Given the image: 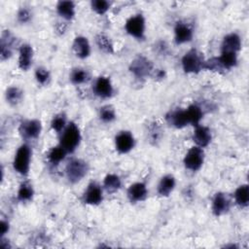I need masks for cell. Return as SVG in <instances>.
Returning a JSON list of instances; mask_svg holds the SVG:
<instances>
[{"label": "cell", "instance_id": "cell-8", "mask_svg": "<svg viewBox=\"0 0 249 249\" xmlns=\"http://www.w3.org/2000/svg\"><path fill=\"white\" fill-rule=\"evenodd\" d=\"M19 134L22 139L28 140H35L37 139L42 131V123L38 119H30L25 120L20 123L18 128Z\"/></svg>", "mask_w": 249, "mask_h": 249}, {"label": "cell", "instance_id": "cell-26", "mask_svg": "<svg viewBox=\"0 0 249 249\" xmlns=\"http://www.w3.org/2000/svg\"><path fill=\"white\" fill-rule=\"evenodd\" d=\"M95 44L98 49L105 53L109 54L114 53V45L112 43V40L105 33H99L95 36Z\"/></svg>", "mask_w": 249, "mask_h": 249}, {"label": "cell", "instance_id": "cell-30", "mask_svg": "<svg viewBox=\"0 0 249 249\" xmlns=\"http://www.w3.org/2000/svg\"><path fill=\"white\" fill-rule=\"evenodd\" d=\"M23 97V91L18 87H10L6 89L5 98L10 105H18L21 102Z\"/></svg>", "mask_w": 249, "mask_h": 249}, {"label": "cell", "instance_id": "cell-10", "mask_svg": "<svg viewBox=\"0 0 249 249\" xmlns=\"http://www.w3.org/2000/svg\"><path fill=\"white\" fill-rule=\"evenodd\" d=\"M135 146L133 134L128 130L120 131L115 137V147L120 154L129 153Z\"/></svg>", "mask_w": 249, "mask_h": 249}, {"label": "cell", "instance_id": "cell-28", "mask_svg": "<svg viewBox=\"0 0 249 249\" xmlns=\"http://www.w3.org/2000/svg\"><path fill=\"white\" fill-rule=\"evenodd\" d=\"M89 79V75L88 71L81 67L73 68L69 75V80L73 85H76V86L87 83Z\"/></svg>", "mask_w": 249, "mask_h": 249}, {"label": "cell", "instance_id": "cell-34", "mask_svg": "<svg viewBox=\"0 0 249 249\" xmlns=\"http://www.w3.org/2000/svg\"><path fill=\"white\" fill-rule=\"evenodd\" d=\"M111 7V3L107 0H91L90 1V8L94 11L97 15H104L108 12Z\"/></svg>", "mask_w": 249, "mask_h": 249}, {"label": "cell", "instance_id": "cell-37", "mask_svg": "<svg viewBox=\"0 0 249 249\" xmlns=\"http://www.w3.org/2000/svg\"><path fill=\"white\" fill-rule=\"evenodd\" d=\"M9 229H10L9 223L7 221L2 220L1 223H0V235H1V237H4V235L6 233H8Z\"/></svg>", "mask_w": 249, "mask_h": 249}, {"label": "cell", "instance_id": "cell-31", "mask_svg": "<svg viewBox=\"0 0 249 249\" xmlns=\"http://www.w3.org/2000/svg\"><path fill=\"white\" fill-rule=\"evenodd\" d=\"M222 66L224 67V69L227 70H231V68L235 67L237 64V53H226V52H221L220 56H218Z\"/></svg>", "mask_w": 249, "mask_h": 249}, {"label": "cell", "instance_id": "cell-19", "mask_svg": "<svg viewBox=\"0 0 249 249\" xmlns=\"http://www.w3.org/2000/svg\"><path fill=\"white\" fill-rule=\"evenodd\" d=\"M126 195L131 203L143 201L148 196L147 186L143 182H135L128 187Z\"/></svg>", "mask_w": 249, "mask_h": 249}, {"label": "cell", "instance_id": "cell-2", "mask_svg": "<svg viewBox=\"0 0 249 249\" xmlns=\"http://www.w3.org/2000/svg\"><path fill=\"white\" fill-rule=\"evenodd\" d=\"M32 150L27 143L21 144L14 157L13 167L16 172L22 176H26L30 170Z\"/></svg>", "mask_w": 249, "mask_h": 249}, {"label": "cell", "instance_id": "cell-35", "mask_svg": "<svg viewBox=\"0 0 249 249\" xmlns=\"http://www.w3.org/2000/svg\"><path fill=\"white\" fill-rule=\"evenodd\" d=\"M35 79L38 84L41 86H46L49 84L51 80V74L50 71L45 67H38L35 70Z\"/></svg>", "mask_w": 249, "mask_h": 249}, {"label": "cell", "instance_id": "cell-11", "mask_svg": "<svg viewBox=\"0 0 249 249\" xmlns=\"http://www.w3.org/2000/svg\"><path fill=\"white\" fill-rule=\"evenodd\" d=\"M103 200V190L96 182H90L83 194V201L89 205H98Z\"/></svg>", "mask_w": 249, "mask_h": 249}, {"label": "cell", "instance_id": "cell-9", "mask_svg": "<svg viewBox=\"0 0 249 249\" xmlns=\"http://www.w3.org/2000/svg\"><path fill=\"white\" fill-rule=\"evenodd\" d=\"M93 93L103 99L111 98L114 95V87L110 78L106 76H99L92 86Z\"/></svg>", "mask_w": 249, "mask_h": 249}, {"label": "cell", "instance_id": "cell-16", "mask_svg": "<svg viewBox=\"0 0 249 249\" xmlns=\"http://www.w3.org/2000/svg\"><path fill=\"white\" fill-rule=\"evenodd\" d=\"M33 56L34 51L32 46L29 44H22L18 49V68L21 71L29 70L33 63Z\"/></svg>", "mask_w": 249, "mask_h": 249}, {"label": "cell", "instance_id": "cell-22", "mask_svg": "<svg viewBox=\"0 0 249 249\" xmlns=\"http://www.w3.org/2000/svg\"><path fill=\"white\" fill-rule=\"evenodd\" d=\"M56 13L65 20H71L76 15V6L73 1L62 0L58 1L55 7Z\"/></svg>", "mask_w": 249, "mask_h": 249}, {"label": "cell", "instance_id": "cell-7", "mask_svg": "<svg viewBox=\"0 0 249 249\" xmlns=\"http://www.w3.org/2000/svg\"><path fill=\"white\" fill-rule=\"evenodd\" d=\"M204 151L202 148L197 147V146H194L191 149L188 150V152L186 153L183 162L185 167L188 170L191 171H197L199 170L204 162Z\"/></svg>", "mask_w": 249, "mask_h": 249}, {"label": "cell", "instance_id": "cell-27", "mask_svg": "<svg viewBox=\"0 0 249 249\" xmlns=\"http://www.w3.org/2000/svg\"><path fill=\"white\" fill-rule=\"evenodd\" d=\"M186 111L188 114L190 124H192L194 126L200 124L199 123L203 117V112H202V109L200 108V106H198L196 104H191L186 108Z\"/></svg>", "mask_w": 249, "mask_h": 249}, {"label": "cell", "instance_id": "cell-13", "mask_svg": "<svg viewBox=\"0 0 249 249\" xmlns=\"http://www.w3.org/2000/svg\"><path fill=\"white\" fill-rule=\"evenodd\" d=\"M231 199L227 196V194L218 192L214 195L212 198V204H211V210L212 213L216 216H222L227 214L231 209Z\"/></svg>", "mask_w": 249, "mask_h": 249}, {"label": "cell", "instance_id": "cell-33", "mask_svg": "<svg viewBox=\"0 0 249 249\" xmlns=\"http://www.w3.org/2000/svg\"><path fill=\"white\" fill-rule=\"evenodd\" d=\"M99 119L103 123H112L116 119V111L111 105H104L99 109Z\"/></svg>", "mask_w": 249, "mask_h": 249}, {"label": "cell", "instance_id": "cell-3", "mask_svg": "<svg viewBox=\"0 0 249 249\" xmlns=\"http://www.w3.org/2000/svg\"><path fill=\"white\" fill-rule=\"evenodd\" d=\"M205 59L202 54L196 49L188 51L181 59L182 69L187 74H197L204 70Z\"/></svg>", "mask_w": 249, "mask_h": 249}, {"label": "cell", "instance_id": "cell-39", "mask_svg": "<svg viewBox=\"0 0 249 249\" xmlns=\"http://www.w3.org/2000/svg\"><path fill=\"white\" fill-rule=\"evenodd\" d=\"M165 75V72L163 70H158L157 73H156V77L159 78V79H162Z\"/></svg>", "mask_w": 249, "mask_h": 249}, {"label": "cell", "instance_id": "cell-15", "mask_svg": "<svg viewBox=\"0 0 249 249\" xmlns=\"http://www.w3.org/2000/svg\"><path fill=\"white\" fill-rule=\"evenodd\" d=\"M165 120L168 124L176 128H183L190 124L186 109H176L168 112L165 116Z\"/></svg>", "mask_w": 249, "mask_h": 249}, {"label": "cell", "instance_id": "cell-38", "mask_svg": "<svg viewBox=\"0 0 249 249\" xmlns=\"http://www.w3.org/2000/svg\"><path fill=\"white\" fill-rule=\"evenodd\" d=\"M157 50H160V54H163V53H167L168 48H167V46H166V44H165L164 42L160 41V42H159V43L157 44Z\"/></svg>", "mask_w": 249, "mask_h": 249}, {"label": "cell", "instance_id": "cell-18", "mask_svg": "<svg viewBox=\"0 0 249 249\" xmlns=\"http://www.w3.org/2000/svg\"><path fill=\"white\" fill-rule=\"evenodd\" d=\"M241 46H242V42H241L240 36L235 32H231L227 34L223 38V41L221 44V52L233 53L238 54L239 51L241 50Z\"/></svg>", "mask_w": 249, "mask_h": 249}, {"label": "cell", "instance_id": "cell-32", "mask_svg": "<svg viewBox=\"0 0 249 249\" xmlns=\"http://www.w3.org/2000/svg\"><path fill=\"white\" fill-rule=\"evenodd\" d=\"M67 125V122H66V116L63 113H59L56 114L55 116H53V118L52 119L51 122V127L53 131H55L56 133L60 134L63 129L65 128V126Z\"/></svg>", "mask_w": 249, "mask_h": 249}, {"label": "cell", "instance_id": "cell-5", "mask_svg": "<svg viewBox=\"0 0 249 249\" xmlns=\"http://www.w3.org/2000/svg\"><path fill=\"white\" fill-rule=\"evenodd\" d=\"M125 32L137 40H144L146 33V20L142 14L129 17L124 23Z\"/></svg>", "mask_w": 249, "mask_h": 249}, {"label": "cell", "instance_id": "cell-20", "mask_svg": "<svg viewBox=\"0 0 249 249\" xmlns=\"http://www.w3.org/2000/svg\"><path fill=\"white\" fill-rule=\"evenodd\" d=\"M72 50L75 55L81 59L89 57L90 54V44L88 38L85 36L75 37L72 44Z\"/></svg>", "mask_w": 249, "mask_h": 249}, {"label": "cell", "instance_id": "cell-12", "mask_svg": "<svg viewBox=\"0 0 249 249\" xmlns=\"http://www.w3.org/2000/svg\"><path fill=\"white\" fill-rule=\"evenodd\" d=\"M194 37L193 27L186 21H177L174 26V42L176 45L186 44Z\"/></svg>", "mask_w": 249, "mask_h": 249}, {"label": "cell", "instance_id": "cell-23", "mask_svg": "<svg viewBox=\"0 0 249 249\" xmlns=\"http://www.w3.org/2000/svg\"><path fill=\"white\" fill-rule=\"evenodd\" d=\"M34 196V189L29 181H23L18 190L17 199L19 202H28L32 200Z\"/></svg>", "mask_w": 249, "mask_h": 249}, {"label": "cell", "instance_id": "cell-36", "mask_svg": "<svg viewBox=\"0 0 249 249\" xmlns=\"http://www.w3.org/2000/svg\"><path fill=\"white\" fill-rule=\"evenodd\" d=\"M32 11L27 7H21L17 13V19L19 23L25 24L32 19Z\"/></svg>", "mask_w": 249, "mask_h": 249}, {"label": "cell", "instance_id": "cell-21", "mask_svg": "<svg viewBox=\"0 0 249 249\" xmlns=\"http://www.w3.org/2000/svg\"><path fill=\"white\" fill-rule=\"evenodd\" d=\"M175 186H176L175 177L171 174H165L160 178L157 187V192L159 196L165 197L170 196V194L174 191Z\"/></svg>", "mask_w": 249, "mask_h": 249}, {"label": "cell", "instance_id": "cell-1", "mask_svg": "<svg viewBox=\"0 0 249 249\" xmlns=\"http://www.w3.org/2000/svg\"><path fill=\"white\" fill-rule=\"evenodd\" d=\"M82 140L81 130L74 122L67 124L63 131L59 134V145L65 149L68 154L74 153Z\"/></svg>", "mask_w": 249, "mask_h": 249}, {"label": "cell", "instance_id": "cell-4", "mask_svg": "<svg viewBox=\"0 0 249 249\" xmlns=\"http://www.w3.org/2000/svg\"><path fill=\"white\" fill-rule=\"evenodd\" d=\"M89 172V164L82 159H72L65 167V175L71 184L80 182Z\"/></svg>", "mask_w": 249, "mask_h": 249}, {"label": "cell", "instance_id": "cell-24", "mask_svg": "<svg viewBox=\"0 0 249 249\" xmlns=\"http://www.w3.org/2000/svg\"><path fill=\"white\" fill-rule=\"evenodd\" d=\"M234 201L235 203L241 207L245 208L249 204V187L247 184H242L237 187L234 192Z\"/></svg>", "mask_w": 249, "mask_h": 249}, {"label": "cell", "instance_id": "cell-14", "mask_svg": "<svg viewBox=\"0 0 249 249\" xmlns=\"http://www.w3.org/2000/svg\"><path fill=\"white\" fill-rule=\"evenodd\" d=\"M16 38L10 30H4L0 39V58L2 61L9 59L13 55Z\"/></svg>", "mask_w": 249, "mask_h": 249}, {"label": "cell", "instance_id": "cell-6", "mask_svg": "<svg viewBox=\"0 0 249 249\" xmlns=\"http://www.w3.org/2000/svg\"><path fill=\"white\" fill-rule=\"evenodd\" d=\"M153 63L143 54H138L135 56L129 64V71L137 79L147 78L153 72Z\"/></svg>", "mask_w": 249, "mask_h": 249}, {"label": "cell", "instance_id": "cell-29", "mask_svg": "<svg viewBox=\"0 0 249 249\" xmlns=\"http://www.w3.org/2000/svg\"><path fill=\"white\" fill-rule=\"evenodd\" d=\"M103 187L107 192H116L122 187V180L117 174L109 173L104 177Z\"/></svg>", "mask_w": 249, "mask_h": 249}, {"label": "cell", "instance_id": "cell-17", "mask_svg": "<svg viewBox=\"0 0 249 249\" xmlns=\"http://www.w3.org/2000/svg\"><path fill=\"white\" fill-rule=\"evenodd\" d=\"M192 138H193L196 146L203 149L211 143L212 133H211V130L209 127H207L205 125L198 124V125L195 126V130L193 132Z\"/></svg>", "mask_w": 249, "mask_h": 249}, {"label": "cell", "instance_id": "cell-25", "mask_svg": "<svg viewBox=\"0 0 249 249\" xmlns=\"http://www.w3.org/2000/svg\"><path fill=\"white\" fill-rule=\"evenodd\" d=\"M68 153L65 151L64 148H62L59 144L57 146L53 147L47 154V158L50 163L53 165L59 164L66 157Z\"/></svg>", "mask_w": 249, "mask_h": 249}]
</instances>
